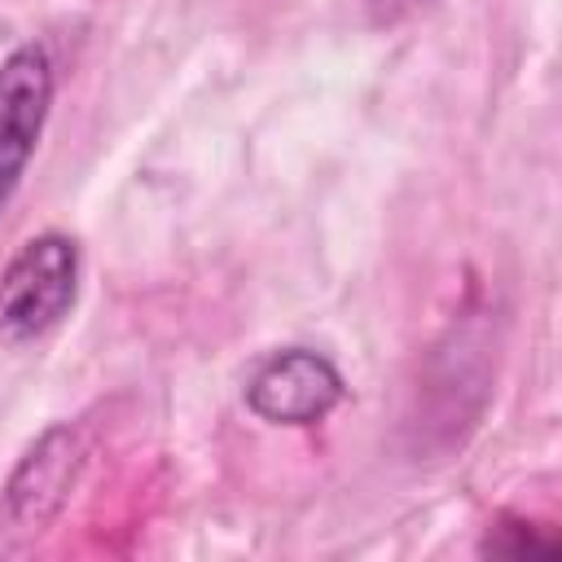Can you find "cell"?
<instances>
[{
    "instance_id": "obj_1",
    "label": "cell",
    "mask_w": 562,
    "mask_h": 562,
    "mask_svg": "<svg viewBox=\"0 0 562 562\" xmlns=\"http://www.w3.org/2000/svg\"><path fill=\"white\" fill-rule=\"evenodd\" d=\"M79 246L66 233H40L18 246L0 272V338L31 342L48 334L75 303Z\"/></svg>"
},
{
    "instance_id": "obj_2",
    "label": "cell",
    "mask_w": 562,
    "mask_h": 562,
    "mask_svg": "<svg viewBox=\"0 0 562 562\" xmlns=\"http://www.w3.org/2000/svg\"><path fill=\"white\" fill-rule=\"evenodd\" d=\"M83 470V439L70 422L48 426L13 465L0 492V522L9 531H44L66 509L70 487Z\"/></svg>"
},
{
    "instance_id": "obj_3",
    "label": "cell",
    "mask_w": 562,
    "mask_h": 562,
    "mask_svg": "<svg viewBox=\"0 0 562 562\" xmlns=\"http://www.w3.org/2000/svg\"><path fill=\"white\" fill-rule=\"evenodd\" d=\"M53 105V57L40 44H18L0 61V215L13 202Z\"/></svg>"
},
{
    "instance_id": "obj_4",
    "label": "cell",
    "mask_w": 562,
    "mask_h": 562,
    "mask_svg": "<svg viewBox=\"0 0 562 562\" xmlns=\"http://www.w3.org/2000/svg\"><path fill=\"white\" fill-rule=\"evenodd\" d=\"M342 373L329 356L307 347H285L268 356L246 382V408L272 426H312L329 417L342 400Z\"/></svg>"
}]
</instances>
